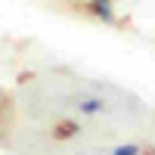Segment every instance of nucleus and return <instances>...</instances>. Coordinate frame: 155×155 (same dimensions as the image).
I'll list each match as a JSON object with an SVG mask.
<instances>
[{
  "label": "nucleus",
  "instance_id": "nucleus-2",
  "mask_svg": "<svg viewBox=\"0 0 155 155\" xmlns=\"http://www.w3.org/2000/svg\"><path fill=\"white\" fill-rule=\"evenodd\" d=\"M78 109H81L84 115H96V112L106 109V102H102V99H81V102H78Z\"/></svg>",
  "mask_w": 155,
  "mask_h": 155
},
{
  "label": "nucleus",
  "instance_id": "nucleus-3",
  "mask_svg": "<svg viewBox=\"0 0 155 155\" xmlns=\"http://www.w3.org/2000/svg\"><path fill=\"white\" fill-rule=\"evenodd\" d=\"M93 12H96L99 19L112 22V6H109V3H102V0H93Z\"/></svg>",
  "mask_w": 155,
  "mask_h": 155
},
{
  "label": "nucleus",
  "instance_id": "nucleus-1",
  "mask_svg": "<svg viewBox=\"0 0 155 155\" xmlns=\"http://www.w3.org/2000/svg\"><path fill=\"white\" fill-rule=\"evenodd\" d=\"M78 134H81V124L78 121H62V124L53 127V140H71Z\"/></svg>",
  "mask_w": 155,
  "mask_h": 155
},
{
  "label": "nucleus",
  "instance_id": "nucleus-4",
  "mask_svg": "<svg viewBox=\"0 0 155 155\" xmlns=\"http://www.w3.org/2000/svg\"><path fill=\"white\" fill-rule=\"evenodd\" d=\"M112 155H140V149H137L134 143H124V146H118V149H115Z\"/></svg>",
  "mask_w": 155,
  "mask_h": 155
},
{
  "label": "nucleus",
  "instance_id": "nucleus-6",
  "mask_svg": "<svg viewBox=\"0 0 155 155\" xmlns=\"http://www.w3.org/2000/svg\"><path fill=\"white\" fill-rule=\"evenodd\" d=\"M102 3H112V0H102Z\"/></svg>",
  "mask_w": 155,
  "mask_h": 155
},
{
  "label": "nucleus",
  "instance_id": "nucleus-5",
  "mask_svg": "<svg viewBox=\"0 0 155 155\" xmlns=\"http://www.w3.org/2000/svg\"><path fill=\"white\" fill-rule=\"evenodd\" d=\"M140 155H155V149H146V152H140Z\"/></svg>",
  "mask_w": 155,
  "mask_h": 155
}]
</instances>
